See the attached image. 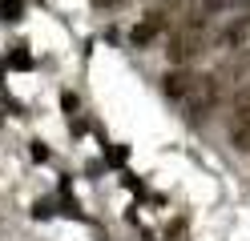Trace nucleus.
I'll return each instance as SVG.
<instances>
[{"label": "nucleus", "mask_w": 250, "mask_h": 241, "mask_svg": "<svg viewBox=\"0 0 250 241\" xmlns=\"http://www.w3.org/2000/svg\"><path fill=\"white\" fill-rule=\"evenodd\" d=\"M218 101H222V76L210 73V76H198V85L190 89V96H186L182 105H186V117L190 121H202Z\"/></svg>", "instance_id": "nucleus-2"}, {"label": "nucleus", "mask_w": 250, "mask_h": 241, "mask_svg": "<svg viewBox=\"0 0 250 241\" xmlns=\"http://www.w3.org/2000/svg\"><path fill=\"white\" fill-rule=\"evenodd\" d=\"M234 121H250V85L234 93Z\"/></svg>", "instance_id": "nucleus-10"}, {"label": "nucleus", "mask_w": 250, "mask_h": 241, "mask_svg": "<svg viewBox=\"0 0 250 241\" xmlns=\"http://www.w3.org/2000/svg\"><path fill=\"white\" fill-rule=\"evenodd\" d=\"M153 12L162 16L166 28H182V24L198 12V0H158V4H153Z\"/></svg>", "instance_id": "nucleus-3"}, {"label": "nucleus", "mask_w": 250, "mask_h": 241, "mask_svg": "<svg viewBox=\"0 0 250 241\" xmlns=\"http://www.w3.org/2000/svg\"><path fill=\"white\" fill-rule=\"evenodd\" d=\"M246 73H250V48H238V53H230V56L222 60V69H218L222 85H226V80H238V76H246Z\"/></svg>", "instance_id": "nucleus-7"}, {"label": "nucleus", "mask_w": 250, "mask_h": 241, "mask_svg": "<svg viewBox=\"0 0 250 241\" xmlns=\"http://www.w3.org/2000/svg\"><path fill=\"white\" fill-rule=\"evenodd\" d=\"M17 12H21V0H4V20H17Z\"/></svg>", "instance_id": "nucleus-11"}, {"label": "nucleus", "mask_w": 250, "mask_h": 241, "mask_svg": "<svg viewBox=\"0 0 250 241\" xmlns=\"http://www.w3.org/2000/svg\"><path fill=\"white\" fill-rule=\"evenodd\" d=\"M162 32H166V24H162V16H158V12H153V8H149V12L142 16V20H137V24H133V32H129V40H133L137 48H146L149 40H158V37H162Z\"/></svg>", "instance_id": "nucleus-5"}, {"label": "nucleus", "mask_w": 250, "mask_h": 241, "mask_svg": "<svg viewBox=\"0 0 250 241\" xmlns=\"http://www.w3.org/2000/svg\"><path fill=\"white\" fill-rule=\"evenodd\" d=\"M246 37H250V16L242 12V16H230L226 28L214 32V44H218V48H230V53H238V48L246 44Z\"/></svg>", "instance_id": "nucleus-4"}, {"label": "nucleus", "mask_w": 250, "mask_h": 241, "mask_svg": "<svg viewBox=\"0 0 250 241\" xmlns=\"http://www.w3.org/2000/svg\"><path fill=\"white\" fill-rule=\"evenodd\" d=\"M230 145H234L238 153L250 149V121H234V129H230Z\"/></svg>", "instance_id": "nucleus-9"}, {"label": "nucleus", "mask_w": 250, "mask_h": 241, "mask_svg": "<svg viewBox=\"0 0 250 241\" xmlns=\"http://www.w3.org/2000/svg\"><path fill=\"white\" fill-rule=\"evenodd\" d=\"M210 40H214L210 16L194 12L182 28H174V32H169V48H166V56H169V64H174V69H186V64H194V60L210 48Z\"/></svg>", "instance_id": "nucleus-1"}, {"label": "nucleus", "mask_w": 250, "mask_h": 241, "mask_svg": "<svg viewBox=\"0 0 250 241\" xmlns=\"http://www.w3.org/2000/svg\"><path fill=\"white\" fill-rule=\"evenodd\" d=\"M194 85H198V73H190V69H174V73L166 76V93L174 96V101H186Z\"/></svg>", "instance_id": "nucleus-6"}, {"label": "nucleus", "mask_w": 250, "mask_h": 241, "mask_svg": "<svg viewBox=\"0 0 250 241\" xmlns=\"http://www.w3.org/2000/svg\"><path fill=\"white\" fill-rule=\"evenodd\" d=\"M242 4H250V0H202L198 12L202 16H222V12H234V8H242Z\"/></svg>", "instance_id": "nucleus-8"}]
</instances>
